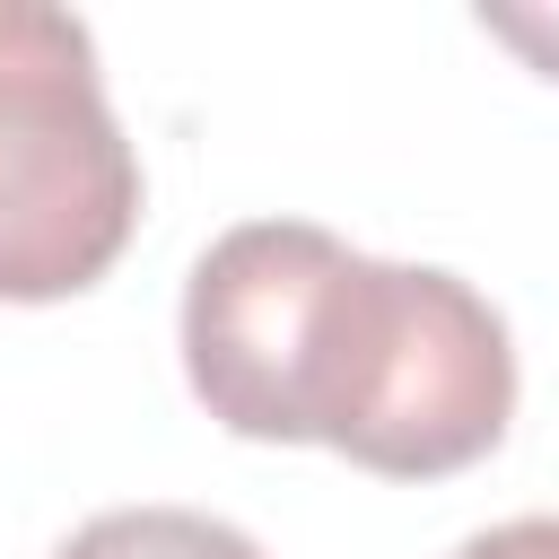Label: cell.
<instances>
[{
	"instance_id": "obj_1",
	"label": "cell",
	"mask_w": 559,
	"mask_h": 559,
	"mask_svg": "<svg viewBox=\"0 0 559 559\" xmlns=\"http://www.w3.org/2000/svg\"><path fill=\"white\" fill-rule=\"evenodd\" d=\"M183 376L218 428L384 480H445L515 419V349L472 280L349 253L306 218H245L192 262Z\"/></svg>"
},
{
	"instance_id": "obj_2",
	"label": "cell",
	"mask_w": 559,
	"mask_h": 559,
	"mask_svg": "<svg viewBox=\"0 0 559 559\" xmlns=\"http://www.w3.org/2000/svg\"><path fill=\"white\" fill-rule=\"evenodd\" d=\"M140 227V157L70 9L0 0V297L52 306L114 271Z\"/></svg>"
},
{
	"instance_id": "obj_3",
	"label": "cell",
	"mask_w": 559,
	"mask_h": 559,
	"mask_svg": "<svg viewBox=\"0 0 559 559\" xmlns=\"http://www.w3.org/2000/svg\"><path fill=\"white\" fill-rule=\"evenodd\" d=\"M52 559H262V542L218 515H192V507H114V515L79 524Z\"/></svg>"
},
{
	"instance_id": "obj_4",
	"label": "cell",
	"mask_w": 559,
	"mask_h": 559,
	"mask_svg": "<svg viewBox=\"0 0 559 559\" xmlns=\"http://www.w3.org/2000/svg\"><path fill=\"white\" fill-rule=\"evenodd\" d=\"M480 26L498 44H515L542 79H559V9H480Z\"/></svg>"
},
{
	"instance_id": "obj_5",
	"label": "cell",
	"mask_w": 559,
	"mask_h": 559,
	"mask_svg": "<svg viewBox=\"0 0 559 559\" xmlns=\"http://www.w3.org/2000/svg\"><path fill=\"white\" fill-rule=\"evenodd\" d=\"M454 559H559V515H515V524H489V533H472Z\"/></svg>"
}]
</instances>
